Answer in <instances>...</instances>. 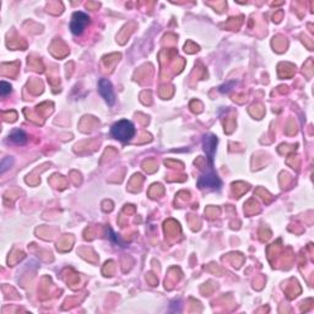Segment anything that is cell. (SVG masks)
<instances>
[{"mask_svg":"<svg viewBox=\"0 0 314 314\" xmlns=\"http://www.w3.org/2000/svg\"><path fill=\"white\" fill-rule=\"evenodd\" d=\"M112 137L122 143H127L130 139L134 138L135 135V127L130 120L122 119L119 122L114 123L111 129Z\"/></svg>","mask_w":314,"mask_h":314,"instance_id":"6da1fadb","label":"cell"},{"mask_svg":"<svg viewBox=\"0 0 314 314\" xmlns=\"http://www.w3.org/2000/svg\"><path fill=\"white\" fill-rule=\"evenodd\" d=\"M88 23H90V17H88L87 14L82 11L74 12L72 21H70V31L75 36H80L86 30Z\"/></svg>","mask_w":314,"mask_h":314,"instance_id":"7a4b0ae2","label":"cell"},{"mask_svg":"<svg viewBox=\"0 0 314 314\" xmlns=\"http://www.w3.org/2000/svg\"><path fill=\"white\" fill-rule=\"evenodd\" d=\"M198 187L201 188V189H203V188L220 189V187H221V180L219 179V177H217L214 168H211L210 171H208L206 173H204L203 176L199 177Z\"/></svg>","mask_w":314,"mask_h":314,"instance_id":"3957f363","label":"cell"},{"mask_svg":"<svg viewBox=\"0 0 314 314\" xmlns=\"http://www.w3.org/2000/svg\"><path fill=\"white\" fill-rule=\"evenodd\" d=\"M98 91L101 93L102 97L104 98V101L109 104V106H113L114 102H116V93H114L113 86H112L111 81L107 80V78H101L98 82Z\"/></svg>","mask_w":314,"mask_h":314,"instance_id":"277c9868","label":"cell"},{"mask_svg":"<svg viewBox=\"0 0 314 314\" xmlns=\"http://www.w3.org/2000/svg\"><path fill=\"white\" fill-rule=\"evenodd\" d=\"M217 145V139L214 135H206L204 138V151H205L206 157L209 159V164L211 168H214V156H215Z\"/></svg>","mask_w":314,"mask_h":314,"instance_id":"5b68a950","label":"cell"},{"mask_svg":"<svg viewBox=\"0 0 314 314\" xmlns=\"http://www.w3.org/2000/svg\"><path fill=\"white\" fill-rule=\"evenodd\" d=\"M9 139L12 143L17 144V145H23V144L27 143V134H26L23 130L15 129L14 132H11V134L9 135Z\"/></svg>","mask_w":314,"mask_h":314,"instance_id":"8992f818","label":"cell"},{"mask_svg":"<svg viewBox=\"0 0 314 314\" xmlns=\"http://www.w3.org/2000/svg\"><path fill=\"white\" fill-rule=\"evenodd\" d=\"M10 92H11V85L7 83L6 81H1V83H0V93H1V96H6Z\"/></svg>","mask_w":314,"mask_h":314,"instance_id":"52a82bcc","label":"cell"},{"mask_svg":"<svg viewBox=\"0 0 314 314\" xmlns=\"http://www.w3.org/2000/svg\"><path fill=\"white\" fill-rule=\"evenodd\" d=\"M11 164H12V158H10V157H6V158L2 159L1 161V173H4V172L6 171V169L9 168Z\"/></svg>","mask_w":314,"mask_h":314,"instance_id":"ba28073f","label":"cell"}]
</instances>
